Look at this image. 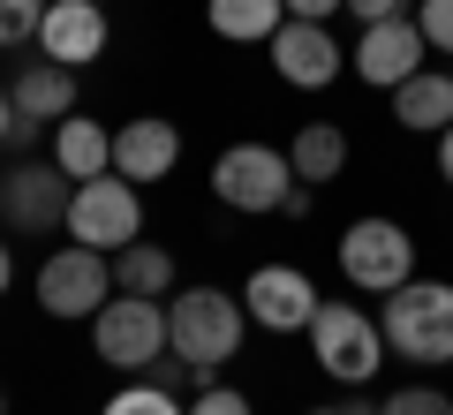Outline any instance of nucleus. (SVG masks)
<instances>
[{
  "label": "nucleus",
  "mask_w": 453,
  "mask_h": 415,
  "mask_svg": "<svg viewBox=\"0 0 453 415\" xmlns=\"http://www.w3.org/2000/svg\"><path fill=\"white\" fill-rule=\"evenodd\" d=\"M242 333H250V310H242V295H226V288H189V295L166 303V348L196 370V393L219 385V363H234Z\"/></svg>",
  "instance_id": "obj_1"
},
{
  "label": "nucleus",
  "mask_w": 453,
  "mask_h": 415,
  "mask_svg": "<svg viewBox=\"0 0 453 415\" xmlns=\"http://www.w3.org/2000/svg\"><path fill=\"white\" fill-rule=\"evenodd\" d=\"M378 325H386V348L401 363H416V370L453 363V280H408V288H393Z\"/></svg>",
  "instance_id": "obj_2"
},
{
  "label": "nucleus",
  "mask_w": 453,
  "mask_h": 415,
  "mask_svg": "<svg viewBox=\"0 0 453 415\" xmlns=\"http://www.w3.org/2000/svg\"><path fill=\"white\" fill-rule=\"evenodd\" d=\"M310 355H318V370L333 385H371L378 363H386V325L371 318V310L356 303H318V318H310Z\"/></svg>",
  "instance_id": "obj_3"
},
{
  "label": "nucleus",
  "mask_w": 453,
  "mask_h": 415,
  "mask_svg": "<svg viewBox=\"0 0 453 415\" xmlns=\"http://www.w3.org/2000/svg\"><path fill=\"white\" fill-rule=\"evenodd\" d=\"M288 189H295V166H288V151H273V144H226L219 159H211V196H219L226 211L273 219V211L288 204Z\"/></svg>",
  "instance_id": "obj_4"
},
{
  "label": "nucleus",
  "mask_w": 453,
  "mask_h": 415,
  "mask_svg": "<svg viewBox=\"0 0 453 415\" xmlns=\"http://www.w3.org/2000/svg\"><path fill=\"white\" fill-rule=\"evenodd\" d=\"M91 348H98L106 370L144 378V370L166 355V303H151V295H113V303L91 318Z\"/></svg>",
  "instance_id": "obj_5"
},
{
  "label": "nucleus",
  "mask_w": 453,
  "mask_h": 415,
  "mask_svg": "<svg viewBox=\"0 0 453 415\" xmlns=\"http://www.w3.org/2000/svg\"><path fill=\"white\" fill-rule=\"evenodd\" d=\"M340 280L363 295H378L386 303L393 288H408L416 280V242H408L401 219H356L348 234H340Z\"/></svg>",
  "instance_id": "obj_6"
},
{
  "label": "nucleus",
  "mask_w": 453,
  "mask_h": 415,
  "mask_svg": "<svg viewBox=\"0 0 453 415\" xmlns=\"http://www.w3.org/2000/svg\"><path fill=\"white\" fill-rule=\"evenodd\" d=\"M68 234L83 242V250H129V242H144V196H136L129 174H98V181H76V196H68Z\"/></svg>",
  "instance_id": "obj_7"
},
{
  "label": "nucleus",
  "mask_w": 453,
  "mask_h": 415,
  "mask_svg": "<svg viewBox=\"0 0 453 415\" xmlns=\"http://www.w3.org/2000/svg\"><path fill=\"white\" fill-rule=\"evenodd\" d=\"M113 295L121 288H113V257L106 250L68 242V250H53L46 265H38V310H46V318H98Z\"/></svg>",
  "instance_id": "obj_8"
},
{
  "label": "nucleus",
  "mask_w": 453,
  "mask_h": 415,
  "mask_svg": "<svg viewBox=\"0 0 453 415\" xmlns=\"http://www.w3.org/2000/svg\"><path fill=\"white\" fill-rule=\"evenodd\" d=\"M423 53H431L423 23H416V16H393V23H363V38H356V53H348V68H356L371 91H401V83L423 68Z\"/></svg>",
  "instance_id": "obj_9"
},
{
  "label": "nucleus",
  "mask_w": 453,
  "mask_h": 415,
  "mask_svg": "<svg viewBox=\"0 0 453 415\" xmlns=\"http://www.w3.org/2000/svg\"><path fill=\"white\" fill-rule=\"evenodd\" d=\"M318 303L325 295L310 288V272H295V265H257L242 280V310L265 325V333H310Z\"/></svg>",
  "instance_id": "obj_10"
},
{
  "label": "nucleus",
  "mask_w": 453,
  "mask_h": 415,
  "mask_svg": "<svg viewBox=\"0 0 453 415\" xmlns=\"http://www.w3.org/2000/svg\"><path fill=\"white\" fill-rule=\"evenodd\" d=\"M273 68H280V83H295V91H325V83L340 76V68H348V53L333 46V31H325V23H303V16H288L273 31Z\"/></svg>",
  "instance_id": "obj_11"
},
{
  "label": "nucleus",
  "mask_w": 453,
  "mask_h": 415,
  "mask_svg": "<svg viewBox=\"0 0 453 415\" xmlns=\"http://www.w3.org/2000/svg\"><path fill=\"white\" fill-rule=\"evenodd\" d=\"M8 181V219H16V234H53V227H68V196H76V181L61 174L53 159H23Z\"/></svg>",
  "instance_id": "obj_12"
},
{
  "label": "nucleus",
  "mask_w": 453,
  "mask_h": 415,
  "mask_svg": "<svg viewBox=\"0 0 453 415\" xmlns=\"http://www.w3.org/2000/svg\"><path fill=\"white\" fill-rule=\"evenodd\" d=\"M38 53L61 68H83L106 53V8H91V0H53L46 23H38Z\"/></svg>",
  "instance_id": "obj_13"
},
{
  "label": "nucleus",
  "mask_w": 453,
  "mask_h": 415,
  "mask_svg": "<svg viewBox=\"0 0 453 415\" xmlns=\"http://www.w3.org/2000/svg\"><path fill=\"white\" fill-rule=\"evenodd\" d=\"M181 159V128L159 121V113H144V121L129 128H113V174H129V181H166Z\"/></svg>",
  "instance_id": "obj_14"
},
{
  "label": "nucleus",
  "mask_w": 453,
  "mask_h": 415,
  "mask_svg": "<svg viewBox=\"0 0 453 415\" xmlns=\"http://www.w3.org/2000/svg\"><path fill=\"white\" fill-rule=\"evenodd\" d=\"M8 98H16L23 121H68V113H76V68H61V61L38 53V61L16 68V91Z\"/></svg>",
  "instance_id": "obj_15"
},
{
  "label": "nucleus",
  "mask_w": 453,
  "mask_h": 415,
  "mask_svg": "<svg viewBox=\"0 0 453 415\" xmlns=\"http://www.w3.org/2000/svg\"><path fill=\"white\" fill-rule=\"evenodd\" d=\"M393 121L416 128V136H446L453 128V76L446 68H416V76L393 91Z\"/></svg>",
  "instance_id": "obj_16"
},
{
  "label": "nucleus",
  "mask_w": 453,
  "mask_h": 415,
  "mask_svg": "<svg viewBox=\"0 0 453 415\" xmlns=\"http://www.w3.org/2000/svg\"><path fill=\"white\" fill-rule=\"evenodd\" d=\"M53 166H61L68 181L113 174V136L98 121H83V113H68V121H53Z\"/></svg>",
  "instance_id": "obj_17"
},
{
  "label": "nucleus",
  "mask_w": 453,
  "mask_h": 415,
  "mask_svg": "<svg viewBox=\"0 0 453 415\" xmlns=\"http://www.w3.org/2000/svg\"><path fill=\"white\" fill-rule=\"evenodd\" d=\"M204 23L226 46H273V31L288 23V0H204Z\"/></svg>",
  "instance_id": "obj_18"
},
{
  "label": "nucleus",
  "mask_w": 453,
  "mask_h": 415,
  "mask_svg": "<svg viewBox=\"0 0 453 415\" xmlns=\"http://www.w3.org/2000/svg\"><path fill=\"white\" fill-rule=\"evenodd\" d=\"M288 166H295V181L325 189V181H340V166H348V136H340L333 121H303L295 144H288Z\"/></svg>",
  "instance_id": "obj_19"
},
{
  "label": "nucleus",
  "mask_w": 453,
  "mask_h": 415,
  "mask_svg": "<svg viewBox=\"0 0 453 415\" xmlns=\"http://www.w3.org/2000/svg\"><path fill=\"white\" fill-rule=\"evenodd\" d=\"M113 288H121V295H151V303H159V295L174 288V257H166L159 242H129V250H113Z\"/></svg>",
  "instance_id": "obj_20"
},
{
  "label": "nucleus",
  "mask_w": 453,
  "mask_h": 415,
  "mask_svg": "<svg viewBox=\"0 0 453 415\" xmlns=\"http://www.w3.org/2000/svg\"><path fill=\"white\" fill-rule=\"evenodd\" d=\"M98 415H189V408H181V400L166 393V385L136 378V385H121V393H113V400H106V408H98Z\"/></svg>",
  "instance_id": "obj_21"
},
{
  "label": "nucleus",
  "mask_w": 453,
  "mask_h": 415,
  "mask_svg": "<svg viewBox=\"0 0 453 415\" xmlns=\"http://www.w3.org/2000/svg\"><path fill=\"white\" fill-rule=\"evenodd\" d=\"M53 0H0V53L16 46H38V23H46Z\"/></svg>",
  "instance_id": "obj_22"
},
{
  "label": "nucleus",
  "mask_w": 453,
  "mask_h": 415,
  "mask_svg": "<svg viewBox=\"0 0 453 415\" xmlns=\"http://www.w3.org/2000/svg\"><path fill=\"white\" fill-rule=\"evenodd\" d=\"M378 415H453V400L438 385H401V393L378 400Z\"/></svg>",
  "instance_id": "obj_23"
},
{
  "label": "nucleus",
  "mask_w": 453,
  "mask_h": 415,
  "mask_svg": "<svg viewBox=\"0 0 453 415\" xmlns=\"http://www.w3.org/2000/svg\"><path fill=\"white\" fill-rule=\"evenodd\" d=\"M416 23H423V38H431V53H453V0H423Z\"/></svg>",
  "instance_id": "obj_24"
},
{
  "label": "nucleus",
  "mask_w": 453,
  "mask_h": 415,
  "mask_svg": "<svg viewBox=\"0 0 453 415\" xmlns=\"http://www.w3.org/2000/svg\"><path fill=\"white\" fill-rule=\"evenodd\" d=\"M189 415H250V400L234 393V385H204V393L189 400Z\"/></svg>",
  "instance_id": "obj_25"
},
{
  "label": "nucleus",
  "mask_w": 453,
  "mask_h": 415,
  "mask_svg": "<svg viewBox=\"0 0 453 415\" xmlns=\"http://www.w3.org/2000/svg\"><path fill=\"white\" fill-rule=\"evenodd\" d=\"M348 16L356 23H393V16H408V0H348Z\"/></svg>",
  "instance_id": "obj_26"
},
{
  "label": "nucleus",
  "mask_w": 453,
  "mask_h": 415,
  "mask_svg": "<svg viewBox=\"0 0 453 415\" xmlns=\"http://www.w3.org/2000/svg\"><path fill=\"white\" fill-rule=\"evenodd\" d=\"M310 211H318V189H310V181H295L288 204H280V219H310Z\"/></svg>",
  "instance_id": "obj_27"
},
{
  "label": "nucleus",
  "mask_w": 453,
  "mask_h": 415,
  "mask_svg": "<svg viewBox=\"0 0 453 415\" xmlns=\"http://www.w3.org/2000/svg\"><path fill=\"white\" fill-rule=\"evenodd\" d=\"M348 0H288V16H303V23H325V16H340Z\"/></svg>",
  "instance_id": "obj_28"
},
{
  "label": "nucleus",
  "mask_w": 453,
  "mask_h": 415,
  "mask_svg": "<svg viewBox=\"0 0 453 415\" xmlns=\"http://www.w3.org/2000/svg\"><path fill=\"white\" fill-rule=\"evenodd\" d=\"M310 415H378V400H348V408H310Z\"/></svg>",
  "instance_id": "obj_29"
},
{
  "label": "nucleus",
  "mask_w": 453,
  "mask_h": 415,
  "mask_svg": "<svg viewBox=\"0 0 453 415\" xmlns=\"http://www.w3.org/2000/svg\"><path fill=\"white\" fill-rule=\"evenodd\" d=\"M438 174L453 181V128H446V136H438Z\"/></svg>",
  "instance_id": "obj_30"
},
{
  "label": "nucleus",
  "mask_w": 453,
  "mask_h": 415,
  "mask_svg": "<svg viewBox=\"0 0 453 415\" xmlns=\"http://www.w3.org/2000/svg\"><path fill=\"white\" fill-rule=\"evenodd\" d=\"M8 280H16V250L0 242V295H8Z\"/></svg>",
  "instance_id": "obj_31"
},
{
  "label": "nucleus",
  "mask_w": 453,
  "mask_h": 415,
  "mask_svg": "<svg viewBox=\"0 0 453 415\" xmlns=\"http://www.w3.org/2000/svg\"><path fill=\"white\" fill-rule=\"evenodd\" d=\"M8 128H16V98L0 91V144H8Z\"/></svg>",
  "instance_id": "obj_32"
},
{
  "label": "nucleus",
  "mask_w": 453,
  "mask_h": 415,
  "mask_svg": "<svg viewBox=\"0 0 453 415\" xmlns=\"http://www.w3.org/2000/svg\"><path fill=\"white\" fill-rule=\"evenodd\" d=\"M0 219H8V181H0Z\"/></svg>",
  "instance_id": "obj_33"
},
{
  "label": "nucleus",
  "mask_w": 453,
  "mask_h": 415,
  "mask_svg": "<svg viewBox=\"0 0 453 415\" xmlns=\"http://www.w3.org/2000/svg\"><path fill=\"white\" fill-rule=\"evenodd\" d=\"M91 8H106V0H91Z\"/></svg>",
  "instance_id": "obj_34"
},
{
  "label": "nucleus",
  "mask_w": 453,
  "mask_h": 415,
  "mask_svg": "<svg viewBox=\"0 0 453 415\" xmlns=\"http://www.w3.org/2000/svg\"><path fill=\"white\" fill-rule=\"evenodd\" d=\"M0 415H8V400H0Z\"/></svg>",
  "instance_id": "obj_35"
}]
</instances>
